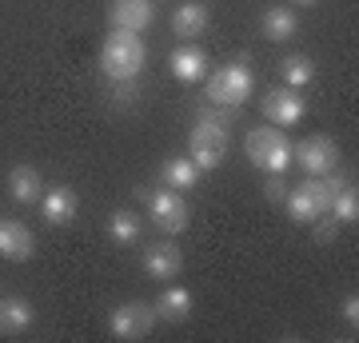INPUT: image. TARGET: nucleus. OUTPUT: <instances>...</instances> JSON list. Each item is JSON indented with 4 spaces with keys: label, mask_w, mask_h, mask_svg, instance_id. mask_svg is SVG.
<instances>
[{
    "label": "nucleus",
    "mask_w": 359,
    "mask_h": 343,
    "mask_svg": "<svg viewBox=\"0 0 359 343\" xmlns=\"http://www.w3.org/2000/svg\"><path fill=\"white\" fill-rule=\"evenodd\" d=\"M292 160H299V168L308 176H323L339 164V148H335L332 136H308L299 148H292Z\"/></svg>",
    "instance_id": "7"
},
{
    "label": "nucleus",
    "mask_w": 359,
    "mask_h": 343,
    "mask_svg": "<svg viewBox=\"0 0 359 343\" xmlns=\"http://www.w3.org/2000/svg\"><path fill=\"white\" fill-rule=\"evenodd\" d=\"M108 240L120 243V248L136 243V240H140V216H136V212H128V208L112 212V216H108Z\"/></svg>",
    "instance_id": "21"
},
{
    "label": "nucleus",
    "mask_w": 359,
    "mask_h": 343,
    "mask_svg": "<svg viewBox=\"0 0 359 343\" xmlns=\"http://www.w3.org/2000/svg\"><path fill=\"white\" fill-rule=\"evenodd\" d=\"M32 319L36 311L25 295H0V335H20L32 328Z\"/></svg>",
    "instance_id": "12"
},
{
    "label": "nucleus",
    "mask_w": 359,
    "mask_h": 343,
    "mask_svg": "<svg viewBox=\"0 0 359 343\" xmlns=\"http://www.w3.org/2000/svg\"><path fill=\"white\" fill-rule=\"evenodd\" d=\"M32 252H36V240L20 220H0V255L20 264V260H32Z\"/></svg>",
    "instance_id": "11"
},
{
    "label": "nucleus",
    "mask_w": 359,
    "mask_h": 343,
    "mask_svg": "<svg viewBox=\"0 0 359 343\" xmlns=\"http://www.w3.org/2000/svg\"><path fill=\"white\" fill-rule=\"evenodd\" d=\"M112 28H124V32H144V28L156 20L152 0H112Z\"/></svg>",
    "instance_id": "10"
},
{
    "label": "nucleus",
    "mask_w": 359,
    "mask_h": 343,
    "mask_svg": "<svg viewBox=\"0 0 359 343\" xmlns=\"http://www.w3.org/2000/svg\"><path fill=\"white\" fill-rule=\"evenodd\" d=\"M311 224H316V240H320V243H332L335 240V228H339L335 220H320V216H316Z\"/></svg>",
    "instance_id": "25"
},
{
    "label": "nucleus",
    "mask_w": 359,
    "mask_h": 343,
    "mask_svg": "<svg viewBox=\"0 0 359 343\" xmlns=\"http://www.w3.org/2000/svg\"><path fill=\"white\" fill-rule=\"evenodd\" d=\"M283 203H287V216L295 220V224H311L316 216H323L320 212V200H316V184H304V188H295L283 196Z\"/></svg>",
    "instance_id": "17"
},
{
    "label": "nucleus",
    "mask_w": 359,
    "mask_h": 343,
    "mask_svg": "<svg viewBox=\"0 0 359 343\" xmlns=\"http://www.w3.org/2000/svg\"><path fill=\"white\" fill-rule=\"evenodd\" d=\"M152 328H156V307L136 304V300L112 307V316H108V331L116 339H144Z\"/></svg>",
    "instance_id": "6"
},
{
    "label": "nucleus",
    "mask_w": 359,
    "mask_h": 343,
    "mask_svg": "<svg viewBox=\"0 0 359 343\" xmlns=\"http://www.w3.org/2000/svg\"><path fill=\"white\" fill-rule=\"evenodd\" d=\"M76 208H80V200H76V191L72 188H48L44 196H40V212H44V220H48L52 228H65V224H72L76 220Z\"/></svg>",
    "instance_id": "9"
},
{
    "label": "nucleus",
    "mask_w": 359,
    "mask_h": 343,
    "mask_svg": "<svg viewBox=\"0 0 359 343\" xmlns=\"http://www.w3.org/2000/svg\"><path fill=\"white\" fill-rule=\"evenodd\" d=\"M168 64H172V76L184 80V84H192V80H200L208 72V56L200 48H176L168 56Z\"/></svg>",
    "instance_id": "19"
},
{
    "label": "nucleus",
    "mask_w": 359,
    "mask_h": 343,
    "mask_svg": "<svg viewBox=\"0 0 359 343\" xmlns=\"http://www.w3.org/2000/svg\"><path fill=\"white\" fill-rule=\"evenodd\" d=\"M8 196L16 203H36L44 196V184H40V172L32 164H16L8 172Z\"/></svg>",
    "instance_id": "15"
},
{
    "label": "nucleus",
    "mask_w": 359,
    "mask_h": 343,
    "mask_svg": "<svg viewBox=\"0 0 359 343\" xmlns=\"http://www.w3.org/2000/svg\"><path fill=\"white\" fill-rule=\"evenodd\" d=\"M264 196H268L271 203H283V196H287V184H283V176H268V184H264Z\"/></svg>",
    "instance_id": "24"
},
{
    "label": "nucleus",
    "mask_w": 359,
    "mask_h": 343,
    "mask_svg": "<svg viewBox=\"0 0 359 343\" xmlns=\"http://www.w3.org/2000/svg\"><path fill=\"white\" fill-rule=\"evenodd\" d=\"M248 96H252V68L244 60L224 64L219 72H212L208 80V100L219 104V108H244Z\"/></svg>",
    "instance_id": "4"
},
{
    "label": "nucleus",
    "mask_w": 359,
    "mask_h": 343,
    "mask_svg": "<svg viewBox=\"0 0 359 343\" xmlns=\"http://www.w3.org/2000/svg\"><path fill=\"white\" fill-rule=\"evenodd\" d=\"M295 4H320V0H295Z\"/></svg>",
    "instance_id": "27"
},
{
    "label": "nucleus",
    "mask_w": 359,
    "mask_h": 343,
    "mask_svg": "<svg viewBox=\"0 0 359 343\" xmlns=\"http://www.w3.org/2000/svg\"><path fill=\"white\" fill-rule=\"evenodd\" d=\"M295 28H299V20H295V13L287 8V4H276V8H268L264 13V20H259V32L268 40H292L295 36Z\"/></svg>",
    "instance_id": "18"
},
{
    "label": "nucleus",
    "mask_w": 359,
    "mask_h": 343,
    "mask_svg": "<svg viewBox=\"0 0 359 343\" xmlns=\"http://www.w3.org/2000/svg\"><path fill=\"white\" fill-rule=\"evenodd\" d=\"M236 112V108H231ZM231 112H219V108H204V112L196 116V128L192 136H188V156H192V164L200 172H212V168L224 164V156H228V120Z\"/></svg>",
    "instance_id": "1"
},
{
    "label": "nucleus",
    "mask_w": 359,
    "mask_h": 343,
    "mask_svg": "<svg viewBox=\"0 0 359 343\" xmlns=\"http://www.w3.org/2000/svg\"><path fill=\"white\" fill-rule=\"evenodd\" d=\"M280 72L287 80V88H308L316 80V64L308 56H287V60H280Z\"/></svg>",
    "instance_id": "23"
},
{
    "label": "nucleus",
    "mask_w": 359,
    "mask_h": 343,
    "mask_svg": "<svg viewBox=\"0 0 359 343\" xmlns=\"http://www.w3.org/2000/svg\"><path fill=\"white\" fill-rule=\"evenodd\" d=\"M192 316V292L188 288H168L156 300V319H168V323H184Z\"/></svg>",
    "instance_id": "16"
},
{
    "label": "nucleus",
    "mask_w": 359,
    "mask_h": 343,
    "mask_svg": "<svg viewBox=\"0 0 359 343\" xmlns=\"http://www.w3.org/2000/svg\"><path fill=\"white\" fill-rule=\"evenodd\" d=\"M327 212L335 216V224H355V220H359V191H355L351 180H347L344 188L332 196V208H327Z\"/></svg>",
    "instance_id": "22"
},
{
    "label": "nucleus",
    "mask_w": 359,
    "mask_h": 343,
    "mask_svg": "<svg viewBox=\"0 0 359 343\" xmlns=\"http://www.w3.org/2000/svg\"><path fill=\"white\" fill-rule=\"evenodd\" d=\"M144 203H148V216H152V224L160 231H168V236H176V231L188 228V200L180 196L176 188H164V191H148L140 188L136 191Z\"/></svg>",
    "instance_id": "5"
},
{
    "label": "nucleus",
    "mask_w": 359,
    "mask_h": 343,
    "mask_svg": "<svg viewBox=\"0 0 359 343\" xmlns=\"http://www.w3.org/2000/svg\"><path fill=\"white\" fill-rule=\"evenodd\" d=\"M100 68L104 76L112 80H136L144 72V40L140 32H124V28H116V32H108V40H104L100 48Z\"/></svg>",
    "instance_id": "2"
},
{
    "label": "nucleus",
    "mask_w": 359,
    "mask_h": 343,
    "mask_svg": "<svg viewBox=\"0 0 359 343\" xmlns=\"http://www.w3.org/2000/svg\"><path fill=\"white\" fill-rule=\"evenodd\" d=\"M180 267H184V255L176 243H156L144 252V271L152 280H172V276H180Z\"/></svg>",
    "instance_id": "13"
},
{
    "label": "nucleus",
    "mask_w": 359,
    "mask_h": 343,
    "mask_svg": "<svg viewBox=\"0 0 359 343\" xmlns=\"http://www.w3.org/2000/svg\"><path fill=\"white\" fill-rule=\"evenodd\" d=\"M344 319L351 323V328L359 323V300H355V295H347V300H344Z\"/></svg>",
    "instance_id": "26"
},
{
    "label": "nucleus",
    "mask_w": 359,
    "mask_h": 343,
    "mask_svg": "<svg viewBox=\"0 0 359 343\" xmlns=\"http://www.w3.org/2000/svg\"><path fill=\"white\" fill-rule=\"evenodd\" d=\"M200 168L192 164V156H172L164 164V180H168V188H176V191H192L196 184H200Z\"/></svg>",
    "instance_id": "20"
},
{
    "label": "nucleus",
    "mask_w": 359,
    "mask_h": 343,
    "mask_svg": "<svg viewBox=\"0 0 359 343\" xmlns=\"http://www.w3.org/2000/svg\"><path fill=\"white\" fill-rule=\"evenodd\" d=\"M264 116H268L271 124L280 128H292L304 120V96H295L292 88H276L264 96Z\"/></svg>",
    "instance_id": "8"
},
{
    "label": "nucleus",
    "mask_w": 359,
    "mask_h": 343,
    "mask_svg": "<svg viewBox=\"0 0 359 343\" xmlns=\"http://www.w3.org/2000/svg\"><path fill=\"white\" fill-rule=\"evenodd\" d=\"M244 148H248V160L268 176H283L292 168V144H287L280 128H252Z\"/></svg>",
    "instance_id": "3"
},
{
    "label": "nucleus",
    "mask_w": 359,
    "mask_h": 343,
    "mask_svg": "<svg viewBox=\"0 0 359 343\" xmlns=\"http://www.w3.org/2000/svg\"><path fill=\"white\" fill-rule=\"evenodd\" d=\"M172 32L184 40H196L208 32V8L200 4V0H184L176 13H172Z\"/></svg>",
    "instance_id": "14"
}]
</instances>
